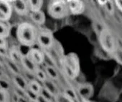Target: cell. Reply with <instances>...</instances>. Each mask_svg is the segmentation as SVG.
<instances>
[{
  "label": "cell",
  "instance_id": "6da1fadb",
  "mask_svg": "<svg viewBox=\"0 0 122 102\" xmlns=\"http://www.w3.org/2000/svg\"><path fill=\"white\" fill-rule=\"evenodd\" d=\"M16 36L21 45L32 47L37 41L38 29L30 23L23 22L17 26Z\"/></svg>",
  "mask_w": 122,
  "mask_h": 102
},
{
  "label": "cell",
  "instance_id": "7a4b0ae2",
  "mask_svg": "<svg viewBox=\"0 0 122 102\" xmlns=\"http://www.w3.org/2000/svg\"><path fill=\"white\" fill-rule=\"evenodd\" d=\"M61 65L66 75L71 80L76 79L80 74V61L76 53L71 52L63 55L61 59Z\"/></svg>",
  "mask_w": 122,
  "mask_h": 102
},
{
  "label": "cell",
  "instance_id": "3957f363",
  "mask_svg": "<svg viewBox=\"0 0 122 102\" xmlns=\"http://www.w3.org/2000/svg\"><path fill=\"white\" fill-rule=\"evenodd\" d=\"M47 12L48 15L54 19H62L66 18L70 12L67 1H51L48 5Z\"/></svg>",
  "mask_w": 122,
  "mask_h": 102
},
{
  "label": "cell",
  "instance_id": "277c9868",
  "mask_svg": "<svg viewBox=\"0 0 122 102\" xmlns=\"http://www.w3.org/2000/svg\"><path fill=\"white\" fill-rule=\"evenodd\" d=\"M99 42L106 52L113 54L117 48L116 42L112 33L107 28H103L99 33Z\"/></svg>",
  "mask_w": 122,
  "mask_h": 102
},
{
  "label": "cell",
  "instance_id": "5b68a950",
  "mask_svg": "<svg viewBox=\"0 0 122 102\" xmlns=\"http://www.w3.org/2000/svg\"><path fill=\"white\" fill-rule=\"evenodd\" d=\"M37 43L44 50H49L52 48L55 43L52 33L47 29H42L38 30Z\"/></svg>",
  "mask_w": 122,
  "mask_h": 102
},
{
  "label": "cell",
  "instance_id": "8992f818",
  "mask_svg": "<svg viewBox=\"0 0 122 102\" xmlns=\"http://www.w3.org/2000/svg\"><path fill=\"white\" fill-rule=\"evenodd\" d=\"M13 12L12 2L0 0V21L6 23L11 18Z\"/></svg>",
  "mask_w": 122,
  "mask_h": 102
},
{
  "label": "cell",
  "instance_id": "52a82bcc",
  "mask_svg": "<svg viewBox=\"0 0 122 102\" xmlns=\"http://www.w3.org/2000/svg\"><path fill=\"white\" fill-rule=\"evenodd\" d=\"M78 95L84 101H89V99L93 96L94 87L89 83H82L77 88Z\"/></svg>",
  "mask_w": 122,
  "mask_h": 102
},
{
  "label": "cell",
  "instance_id": "ba28073f",
  "mask_svg": "<svg viewBox=\"0 0 122 102\" xmlns=\"http://www.w3.org/2000/svg\"><path fill=\"white\" fill-rule=\"evenodd\" d=\"M27 56L37 66L45 63V53L37 48H30L27 52Z\"/></svg>",
  "mask_w": 122,
  "mask_h": 102
},
{
  "label": "cell",
  "instance_id": "9c48e42d",
  "mask_svg": "<svg viewBox=\"0 0 122 102\" xmlns=\"http://www.w3.org/2000/svg\"><path fill=\"white\" fill-rule=\"evenodd\" d=\"M12 6L15 12L20 16L27 15L30 12L27 1H24V0L12 1Z\"/></svg>",
  "mask_w": 122,
  "mask_h": 102
},
{
  "label": "cell",
  "instance_id": "30bf717a",
  "mask_svg": "<svg viewBox=\"0 0 122 102\" xmlns=\"http://www.w3.org/2000/svg\"><path fill=\"white\" fill-rule=\"evenodd\" d=\"M69 11L74 15L83 14L85 10V5L83 2L80 0H70L67 1Z\"/></svg>",
  "mask_w": 122,
  "mask_h": 102
},
{
  "label": "cell",
  "instance_id": "8fae6325",
  "mask_svg": "<svg viewBox=\"0 0 122 102\" xmlns=\"http://www.w3.org/2000/svg\"><path fill=\"white\" fill-rule=\"evenodd\" d=\"M20 65H22V67L24 68L25 71L28 72H31V73H34L35 71L36 70V69L39 67L37 65H35L27 56V54H23L21 59V62Z\"/></svg>",
  "mask_w": 122,
  "mask_h": 102
},
{
  "label": "cell",
  "instance_id": "7c38bea8",
  "mask_svg": "<svg viewBox=\"0 0 122 102\" xmlns=\"http://www.w3.org/2000/svg\"><path fill=\"white\" fill-rule=\"evenodd\" d=\"M12 81H13L15 87L17 88L20 89V90H25L28 87V83L29 82L25 78V77L22 74L13 75Z\"/></svg>",
  "mask_w": 122,
  "mask_h": 102
},
{
  "label": "cell",
  "instance_id": "4fadbf2b",
  "mask_svg": "<svg viewBox=\"0 0 122 102\" xmlns=\"http://www.w3.org/2000/svg\"><path fill=\"white\" fill-rule=\"evenodd\" d=\"M42 84L43 88L45 89L54 98L60 93L59 89H58V87L56 85V83L54 82V80H52L50 79H47Z\"/></svg>",
  "mask_w": 122,
  "mask_h": 102
},
{
  "label": "cell",
  "instance_id": "5bb4252c",
  "mask_svg": "<svg viewBox=\"0 0 122 102\" xmlns=\"http://www.w3.org/2000/svg\"><path fill=\"white\" fill-rule=\"evenodd\" d=\"M23 54H22L19 48H17V47H11L10 48H9V58L12 60L13 62L20 65L21 62V59Z\"/></svg>",
  "mask_w": 122,
  "mask_h": 102
},
{
  "label": "cell",
  "instance_id": "9a60e30c",
  "mask_svg": "<svg viewBox=\"0 0 122 102\" xmlns=\"http://www.w3.org/2000/svg\"><path fill=\"white\" fill-rule=\"evenodd\" d=\"M30 18L32 22L38 25H42L46 20L45 14L43 11L40 10L38 12H34L30 13Z\"/></svg>",
  "mask_w": 122,
  "mask_h": 102
},
{
  "label": "cell",
  "instance_id": "2e32d148",
  "mask_svg": "<svg viewBox=\"0 0 122 102\" xmlns=\"http://www.w3.org/2000/svg\"><path fill=\"white\" fill-rule=\"evenodd\" d=\"M5 65L7 67V69L15 75H19L21 74V69L20 67V65L13 62L11 60L9 57L6 58L4 62Z\"/></svg>",
  "mask_w": 122,
  "mask_h": 102
},
{
  "label": "cell",
  "instance_id": "e0dca14e",
  "mask_svg": "<svg viewBox=\"0 0 122 102\" xmlns=\"http://www.w3.org/2000/svg\"><path fill=\"white\" fill-rule=\"evenodd\" d=\"M44 70L45 71L48 79H50L52 80H56L58 79L59 73L54 65H46L44 67Z\"/></svg>",
  "mask_w": 122,
  "mask_h": 102
},
{
  "label": "cell",
  "instance_id": "ac0fdd59",
  "mask_svg": "<svg viewBox=\"0 0 122 102\" xmlns=\"http://www.w3.org/2000/svg\"><path fill=\"white\" fill-rule=\"evenodd\" d=\"M42 84L40 83V82H39L37 80H31L28 83V87L27 88L31 90L32 91H33L34 93H37V94H40L42 90Z\"/></svg>",
  "mask_w": 122,
  "mask_h": 102
},
{
  "label": "cell",
  "instance_id": "d6986e66",
  "mask_svg": "<svg viewBox=\"0 0 122 102\" xmlns=\"http://www.w3.org/2000/svg\"><path fill=\"white\" fill-rule=\"evenodd\" d=\"M27 2L31 12L40 11L43 5L42 0H30V1H27Z\"/></svg>",
  "mask_w": 122,
  "mask_h": 102
},
{
  "label": "cell",
  "instance_id": "ffe728a7",
  "mask_svg": "<svg viewBox=\"0 0 122 102\" xmlns=\"http://www.w3.org/2000/svg\"><path fill=\"white\" fill-rule=\"evenodd\" d=\"M35 79L37 80H38L39 82H40L41 83H44L47 79H48L47 74L45 72V71L44 70V69H41L40 67H37L36 69V70L34 72Z\"/></svg>",
  "mask_w": 122,
  "mask_h": 102
},
{
  "label": "cell",
  "instance_id": "44dd1931",
  "mask_svg": "<svg viewBox=\"0 0 122 102\" xmlns=\"http://www.w3.org/2000/svg\"><path fill=\"white\" fill-rule=\"evenodd\" d=\"M10 29L6 23L0 21V37L7 38L10 35Z\"/></svg>",
  "mask_w": 122,
  "mask_h": 102
},
{
  "label": "cell",
  "instance_id": "7402d4cb",
  "mask_svg": "<svg viewBox=\"0 0 122 102\" xmlns=\"http://www.w3.org/2000/svg\"><path fill=\"white\" fill-rule=\"evenodd\" d=\"M55 102H76L73 101L71 98H70L68 96H67L63 92H60L55 98H54Z\"/></svg>",
  "mask_w": 122,
  "mask_h": 102
},
{
  "label": "cell",
  "instance_id": "603a6c76",
  "mask_svg": "<svg viewBox=\"0 0 122 102\" xmlns=\"http://www.w3.org/2000/svg\"><path fill=\"white\" fill-rule=\"evenodd\" d=\"M63 93L67 96H68L70 98H71L73 101L77 102L78 101V93L77 92L72 88H67L64 90Z\"/></svg>",
  "mask_w": 122,
  "mask_h": 102
},
{
  "label": "cell",
  "instance_id": "cb8c5ba5",
  "mask_svg": "<svg viewBox=\"0 0 122 102\" xmlns=\"http://www.w3.org/2000/svg\"><path fill=\"white\" fill-rule=\"evenodd\" d=\"M11 88V84L10 81L5 78H3L2 77H0V89L8 91Z\"/></svg>",
  "mask_w": 122,
  "mask_h": 102
},
{
  "label": "cell",
  "instance_id": "d4e9b609",
  "mask_svg": "<svg viewBox=\"0 0 122 102\" xmlns=\"http://www.w3.org/2000/svg\"><path fill=\"white\" fill-rule=\"evenodd\" d=\"M115 3L113 1H108L106 5V6L104 7V8L106 9V12L109 14V15H113L115 12Z\"/></svg>",
  "mask_w": 122,
  "mask_h": 102
},
{
  "label": "cell",
  "instance_id": "484cf974",
  "mask_svg": "<svg viewBox=\"0 0 122 102\" xmlns=\"http://www.w3.org/2000/svg\"><path fill=\"white\" fill-rule=\"evenodd\" d=\"M25 96L26 98L30 101H34L37 100V98L38 96V94L34 93L33 91H32L31 90L27 88L25 90Z\"/></svg>",
  "mask_w": 122,
  "mask_h": 102
},
{
  "label": "cell",
  "instance_id": "4316f807",
  "mask_svg": "<svg viewBox=\"0 0 122 102\" xmlns=\"http://www.w3.org/2000/svg\"><path fill=\"white\" fill-rule=\"evenodd\" d=\"M114 55L115 60L121 65H122V48L117 47L114 53L113 54Z\"/></svg>",
  "mask_w": 122,
  "mask_h": 102
},
{
  "label": "cell",
  "instance_id": "83f0119b",
  "mask_svg": "<svg viewBox=\"0 0 122 102\" xmlns=\"http://www.w3.org/2000/svg\"><path fill=\"white\" fill-rule=\"evenodd\" d=\"M0 57L3 58L9 57V48L7 47H0Z\"/></svg>",
  "mask_w": 122,
  "mask_h": 102
},
{
  "label": "cell",
  "instance_id": "f1b7e54d",
  "mask_svg": "<svg viewBox=\"0 0 122 102\" xmlns=\"http://www.w3.org/2000/svg\"><path fill=\"white\" fill-rule=\"evenodd\" d=\"M7 101H8L7 91L0 89V102H7Z\"/></svg>",
  "mask_w": 122,
  "mask_h": 102
},
{
  "label": "cell",
  "instance_id": "f546056e",
  "mask_svg": "<svg viewBox=\"0 0 122 102\" xmlns=\"http://www.w3.org/2000/svg\"><path fill=\"white\" fill-rule=\"evenodd\" d=\"M36 101H37V102H51L50 100H48L47 98H46L45 96H43L41 95V94H39V95H38Z\"/></svg>",
  "mask_w": 122,
  "mask_h": 102
},
{
  "label": "cell",
  "instance_id": "4dcf8cb0",
  "mask_svg": "<svg viewBox=\"0 0 122 102\" xmlns=\"http://www.w3.org/2000/svg\"><path fill=\"white\" fill-rule=\"evenodd\" d=\"M116 7L121 11L122 12V0H116L114 1Z\"/></svg>",
  "mask_w": 122,
  "mask_h": 102
},
{
  "label": "cell",
  "instance_id": "1f68e13d",
  "mask_svg": "<svg viewBox=\"0 0 122 102\" xmlns=\"http://www.w3.org/2000/svg\"><path fill=\"white\" fill-rule=\"evenodd\" d=\"M0 47H7V42L6 38L0 37Z\"/></svg>",
  "mask_w": 122,
  "mask_h": 102
},
{
  "label": "cell",
  "instance_id": "d6a6232c",
  "mask_svg": "<svg viewBox=\"0 0 122 102\" xmlns=\"http://www.w3.org/2000/svg\"><path fill=\"white\" fill-rule=\"evenodd\" d=\"M107 2H108V0H98V1H97L98 5L99 6H101V7H103L106 6V5Z\"/></svg>",
  "mask_w": 122,
  "mask_h": 102
},
{
  "label": "cell",
  "instance_id": "836d02e7",
  "mask_svg": "<svg viewBox=\"0 0 122 102\" xmlns=\"http://www.w3.org/2000/svg\"><path fill=\"white\" fill-rule=\"evenodd\" d=\"M19 102H30V101L26 97H20Z\"/></svg>",
  "mask_w": 122,
  "mask_h": 102
},
{
  "label": "cell",
  "instance_id": "e575fe53",
  "mask_svg": "<svg viewBox=\"0 0 122 102\" xmlns=\"http://www.w3.org/2000/svg\"><path fill=\"white\" fill-rule=\"evenodd\" d=\"M85 102H92V101H85Z\"/></svg>",
  "mask_w": 122,
  "mask_h": 102
},
{
  "label": "cell",
  "instance_id": "d590c367",
  "mask_svg": "<svg viewBox=\"0 0 122 102\" xmlns=\"http://www.w3.org/2000/svg\"><path fill=\"white\" fill-rule=\"evenodd\" d=\"M30 102H37L36 101H30Z\"/></svg>",
  "mask_w": 122,
  "mask_h": 102
},
{
  "label": "cell",
  "instance_id": "8d00e7d4",
  "mask_svg": "<svg viewBox=\"0 0 122 102\" xmlns=\"http://www.w3.org/2000/svg\"><path fill=\"white\" fill-rule=\"evenodd\" d=\"M51 102H55V101H51Z\"/></svg>",
  "mask_w": 122,
  "mask_h": 102
}]
</instances>
